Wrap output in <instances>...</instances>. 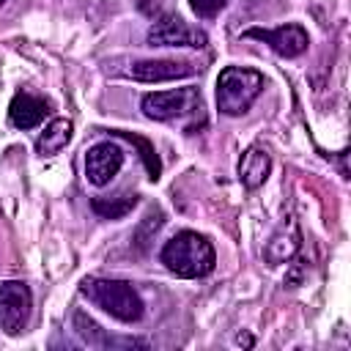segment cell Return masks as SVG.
Listing matches in <instances>:
<instances>
[{
  "label": "cell",
  "mask_w": 351,
  "mask_h": 351,
  "mask_svg": "<svg viewBox=\"0 0 351 351\" xmlns=\"http://www.w3.org/2000/svg\"><path fill=\"white\" fill-rule=\"evenodd\" d=\"M162 263L176 277L195 280V277H206L214 269L217 255L206 236L195 230H181L162 247Z\"/></svg>",
  "instance_id": "1"
},
{
  "label": "cell",
  "mask_w": 351,
  "mask_h": 351,
  "mask_svg": "<svg viewBox=\"0 0 351 351\" xmlns=\"http://www.w3.org/2000/svg\"><path fill=\"white\" fill-rule=\"evenodd\" d=\"M80 293L93 302L96 307H101L104 313H110L112 318L123 321V324H134L143 318V299L140 293L123 282V280H104V277H85L80 282Z\"/></svg>",
  "instance_id": "2"
},
{
  "label": "cell",
  "mask_w": 351,
  "mask_h": 351,
  "mask_svg": "<svg viewBox=\"0 0 351 351\" xmlns=\"http://www.w3.org/2000/svg\"><path fill=\"white\" fill-rule=\"evenodd\" d=\"M263 90V74L255 69L228 66L217 77V107L225 115H241Z\"/></svg>",
  "instance_id": "3"
},
{
  "label": "cell",
  "mask_w": 351,
  "mask_h": 351,
  "mask_svg": "<svg viewBox=\"0 0 351 351\" xmlns=\"http://www.w3.org/2000/svg\"><path fill=\"white\" fill-rule=\"evenodd\" d=\"M203 99L197 88H173L143 96V112L154 121H173L184 115H200Z\"/></svg>",
  "instance_id": "4"
},
{
  "label": "cell",
  "mask_w": 351,
  "mask_h": 351,
  "mask_svg": "<svg viewBox=\"0 0 351 351\" xmlns=\"http://www.w3.org/2000/svg\"><path fill=\"white\" fill-rule=\"evenodd\" d=\"M33 310V296L30 288L19 280L0 282V329L5 335H19L25 332Z\"/></svg>",
  "instance_id": "5"
},
{
  "label": "cell",
  "mask_w": 351,
  "mask_h": 351,
  "mask_svg": "<svg viewBox=\"0 0 351 351\" xmlns=\"http://www.w3.org/2000/svg\"><path fill=\"white\" fill-rule=\"evenodd\" d=\"M151 47H206V33L186 25L181 16H159L148 30Z\"/></svg>",
  "instance_id": "6"
},
{
  "label": "cell",
  "mask_w": 351,
  "mask_h": 351,
  "mask_svg": "<svg viewBox=\"0 0 351 351\" xmlns=\"http://www.w3.org/2000/svg\"><path fill=\"white\" fill-rule=\"evenodd\" d=\"M247 38H258L263 44H269L277 55L282 58H296L307 49L310 38H307V30L302 25H280L274 30H263V27H250L244 30Z\"/></svg>",
  "instance_id": "7"
},
{
  "label": "cell",
  "mask_w": 351,
  "mask_h": 351,
  "mask_svg": "<svg viewBox=\"0 0 351 351\" xmlns=\"http://www.w3.org/2000/svg\"><path fill=\"white\" fill-rule=\"evenodd\" d=\"M121 165H123V151L115 143H110V140L96 143L85 154V178L93 186H104L118 176Z\"/></svg>",
  "instance_id": "8"
},
{
  "label": "cell",
  "mask_w": 351,
  "mask_h": 351,
  "mask_svg": "<svg viewBox=\"0 0 351 351\" xmlns=\"http://www.w3.org/2000/svg\"><path fill=\"white\" fill-rule=\"evenodd\" d=\"M197 69L200 66L189 60H137L132 63V69H126V74L137 82H170V80L192 77Z\"/></svg>",
  "instance_id": "9"
},
{
  "label": "cell",
  "mask_w": 351,
  "mask_h": 351,
  "mask_svg": "<svg viewBox=\"0 0 351 351\" xmlns=\"http://www.w3.org/2000/svg\"><path fill=\"white\" fill-rule=\"evenodd\" d=\"M49 112V104L27 90H19L14 99H11V107H8V118L16 129H33L38 126Z\"/></svg>",
  "instance_id": "10"
},
{
  "label": "cell",
  "mask_w": 351,
  "mask_h": 351,
  "mask_svg": "<svg viewBox=\"0 0 351 351\" xmlns=\"http://www.w3.org/2000/svg\"><path fill=\"white\" fill-rule=\"evenodd\" d=\"M269 167H271L269 154L263 148L252 145V148L244 151V156L239 162V178H241V184L247 189H258L266 181V176H269Z\"/></svg>",
  "instance_id": "11"
},
{
  "label": "cell",
  "mask_w": 351,
  "mask_h": 351,
  "mask_svg": "<svg viewBox=\"0 0 351 351\" xmlns=\"http://www.w3.org/2000/svg\"><path fill=\"white\" fill-rule=\"evenodd\" d=\"M74 329H77V335L90 346V348H115V346H145V343H140V340H115V337H110L93 318H88L85 313H74Z\"/></svg>",
  "instance_id": "12"
},
{
  "label": "cell",
  "mask_w": 351,
  "mask_h": 351,
  "mask_svg": "<svg viewBox=\"0 0 351 351\" xmlns=\"http://www.w3.org/2000/svg\"><path fill=\"white\" fill-rule=\"evenodd\" d=\"M71 140V121L69 118H55L49 121V126L41 132L38 143H36V151L41 156H52L58 154L60 148H66V143Z\"/></svg>",
  "instance_id": "13"
},
{
  "label": "cell",
  "mask_w": 351,
  "mask_h": 351,
  "mask_svg": "<svg viewBox=\"0 0 351 351\" xmlns=\"http://www.w3.org/2000/svg\"><path fill=\"white\" fill-rule=\"evenodd\" d=\"M93 211L104 219H121L137 206V195H115V197H93Z\"/></svg>",
  "instance_id": "14"
},
{
  "label": "cell",
  "mask_w": 351,
  "mask_h": 351,
  "mask_svg": "<svg viewBox=\"0 0 351 351\" xmlns=\"http://www.w3.org/2000/svg\"><path fill=\"white\" fill-rule=\"evenodd\" d=\"M112 134H115V137H123V140H129L132 145H137V148H140V156H143L145 170H148V178H151V181H156V178H159V173H162V165H159V156H156L154 145H151L145 137L132 134V132H123V129H115Z\"/></svg>",
  "instance_id": "15"
},
{
  "label": "cell",
  "mask_w": 351,
  "mask_h": 351,
  "mask_svg": "<svg viewBox=\"0 0 351 351\" xmlns=\"http://www.w3.org/2000/svg\"><path fill=\"white\" fill-rule=\"evenodd\" d=\"M296 247H299V241H296V236H274L271 241H269V247H266V261L269 263H282V261H288L293 252H296Z\"/></svg>",
  "instance_id": "16"
},
{
  "label": "cell",
  "mask_w": 351,
  "mask_h": 351,
  "mask_svg": "<svg viewBox=\"0 0 351 351\" xmlns=\"http://www.w3.org/2000/svg\"><path fill=\"white\" fill-rule=\"evenodd\" d=\"M189 5H192V11H195L197 16L211 19V16H217V14L228 5V0H189Z\"/></svg>",
  "instance_id": "17"
},
{
  "label": "cell",
  "mask_w": 351,
  "mask_h": 351,
  "mask_svg": "<svg viewBox=\"0 0 351 351\" xmlns=\"http://www.w3.org/2000/svg\"><path fill=\"white\" fill-rule=\"evenodd\" d=\"M3 3H5V0H0V5H3Z\"/></svg>",
  "instance_id": "18"
}]
</instances>
